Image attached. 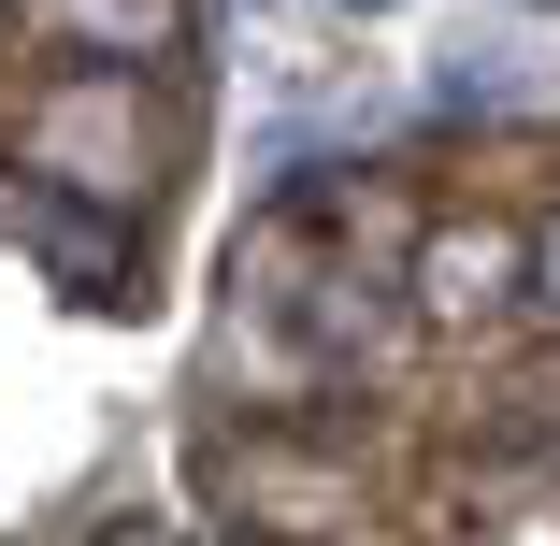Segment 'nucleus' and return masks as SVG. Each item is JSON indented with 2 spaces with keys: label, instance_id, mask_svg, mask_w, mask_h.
<instances>
[{
  "label": "nucleus",
  "instance_id": "f257e3e1",
  "mask_svg": "<svg viewBox=\"0 0 560 546\" xmlns=\"http://www.w3.org/2000/svg\"><path fill=\"white\" fill-rule=\"evenodd\" d=\"M30 173H58L86 201H130L159 173V116H130V86H58L30 116Z\"/></svg>",
  "mask_w": 560,
  "mask_h": 546
},
{
  "label": "nucleus",
  "instance_id": "39448f33",
  "mask_svg": "<svg viewBox=\"0 0 560 546\" xmlns=\"http://www.w3.org/2000/svg\"><path fill=\"white\" fill-rule=\"evenodd\" d=\"M86 546H173V532L159 518H116V532H86Z\"/></svg>",
  "mask_w": 560,
  "mask_h": 546
},
{
  "label": "nucleus",
  "instance_id": "f03ea898",
  "mask_svg": "<svg viewBox=\"0 0 560 546\" xmlns=\"http://www.w3.org/2000/svg\"><path fill=\"white\" fill-rule=\"evenodd\" d=\"M517 288H532V245L503 231V216H460V231L417 245V302H431V316H503Z\"/></svg>",
  "mask_w": 560,
  "mask_h": 546
},
{
  "label": "nucleus",
  "instance_id": "0eeeda50",
  "mask_svg": "<svg viewBox=\"0 0 560 546\" xmlns=\"http://www.w3.org/2000/svg\"><path fill=\"white\" fill-rule=\"evenodd\" d=\"M546 15H560V0H546Z\"/></svg>",
  "mask_w": 560,
  "mask_h": 546
},
{
  "label": "nucleus",
  "instance_id": "7ed1b4c3",
  "mask_svg": "<svg viewBox=\"0 0 560 546\" xmlns=\"http://www.w3.org/2000/svg\"><path fill=\"white\" fill-rule=\"evenodd\" d=\"M72 44H130V58H173V0H58Z\"/></svg>",
  "mask_w": 560,
  "mask_h": 546
},
{
  "label": "nucleus",
  "instance_id": "20e7f679",
  "mask_svg": "<svg viewBox=\"0 0 560 546\" xmlns=\"http://www.w3.org/2000/svg\"><path fill=\"white\" fill-rule=\"evenodd\" d=\"M532 302L560 316V216H546V245H532Z\"/></svg>",
  "mask_w": 560,
  "mask_h": 546
},
{
  "label": "nucleus",
  "instance_id": "423d86ee",
  "mask_svg": "<svg viewBox=\"0 0 560 546\" xmlns=\"http://www.w3.org/2000/svg\"><path fill=\"white\" fill-rule=\"evenodd\" d=\"M330 15H388V0H330Z\"/></svg>",
  "mask_w": 560,
  "mask_h": 546
}]
</instances>
